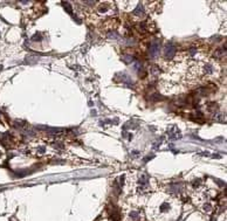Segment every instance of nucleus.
<instances>
[{
  "mask_svg": "<svg viewBox=\"0 0 227 221\" xmlns=\"http://www.w3.org/2000/svg\"><path fill=\"white\" fill-rule=\"evenodd\" d=\"M117 76L120 77L121 82H125V83H132V80L129 75H126L125 73H121V74H117Z\"/></svg>",
  "mask_w": 227,
  "mask_h": 221,
  "instance_id": "obj_3",
  "label": "nucleus"
},
{
  "mask_svg": "<svg viewBox=\"0 0 227 221\" xmlns=\"http://www.w3.org/2000/svg\"><path fill=\"white\" fill-rule=\"evenodd\" d=\"M63 6H64V8H66L69 13H72V8H70V6L68 5V2H63Z\"/></svg>",
  "mask_w": 227,
  "mask_h": 221,
  "instance_id": "obj_6",
  "label": "nucleus"
},
{
  "mask_svg": "<svg viewBox=\"0 0 227 221\" xmlns=\"http://www.w3.org/2000/svg\"><path fill=\"white\" fill-rule=\"evenodd\" d=\"M130 216L132 219H137L138 218V213L137 212H132V213H130Z\"/></svg>",
  "mask_w": 227,
  "mask_h": 221,
  "instance_id": "obj_7",
  "label": "nucleus"
},
{
  "mask_svg": "<svg viewBox=\"0 0 227 221\" xmlns=\"http://www.w3.org/2000/svg\"><path fill=\"white\" fill-rule=\"evenodd\" d=\"M134 15H135V16H140V18H142V16L144 15V7H143L142 5H138L137 7H136V10L134 11Z\"/></svg>",
  "mask_w": 227,
  "mask_h": 221,
  "instance_id": "obj_4",
  "label": "nucleus"
},
{
  "mask_svg": "<svg viewBox=\"0 0 227 221\" xmlns=\"http://www.w3.org/2000/svg\"><path fill=\"white\" fill-rule=\"evenodd\" d=\"M122 61L125 63H132V61L135 60V58L132 56V55H130V54H125V55H122L121 56Z\"/></svg>",
  "mask_w": 227,
  "mask_h": 221,
  "instance_id": "obj_5",
  "label": "nucleus"
},
{
  "mask_svg": "<svg viewBox=\"0 0 227 221\" xmlns=\"http://www.w3.org/2000/svg\"><path fill=\"white\" fill-rule=\"evenodd\" d=\"M176 54V46L173 43L169 42L166 46H165V58L171 59Z\"/></svg>",
  "mask_w": 227,
  "mask_h": 221,
  "instance_id": "obj_2",
  "label": "nucleus"
},
{
  "mask_svg": "<svg viewBox=\"0 0 227 221\" xmlns=\"http://www.w3.org/2000/svg\"><path fill=\"white\" fill-rule=\"evenodd\" d=\"M159 48H160V43L159 41H153V42L150 44L149 48V55L151 58H156L158 53H159Z\"/></svg>",
  "mask_w": 227,
  "mask_h": 221,
  "instance_id": "obj_1",
  "label": "nucleus"
}]
</instances>
